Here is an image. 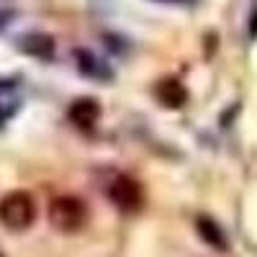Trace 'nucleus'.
<instances>
[{
    "instance_id": "1",
    "label": "nucleus",
    "mask_w": 257,
    "mask_h": 257,
    "mask_svg": "<svg viewBox=\"0 0 257 257\" xmlns=\"http://www.w3.org/2000/svg\"><path fill=\"white\" fill-rule=\"evenodd\" d=\"M36 219V201L26 190H11L0 198V224L11 231H24Z\"/></svg>"
},
{
    "instance_id": "2",
    "label": "nucleus",
    "mask_w": 257,
    "mask_h": 257,
    "mask_svg": "<svg viewBox=\"0 0 257 257\" xmlns=\"http://www.w3.org/2000/svg\"><path fill=\"white\" fill-rule=\"evenodd\" d=\"M49 224L62 234H75L88 224V206L77 196H59L49 203Z\"/></svg>"
},
{
    "instance_id": "3",
    "label": "nucleus",
    "mask_w": 257,
    "mask_h": 257,
    "mask_svg": "<svg viewBox=\"0 0 257 257\" xmlns=\"http://www.w3.org/2000/svg\"><path fill=\"white\" fill-rule=\"evenodd\" d=\"M105 193H108L111 203L118 208V211H137L144 201V193H142V185L128 178V175H116L108 188H105Z\"/></svg>"
},
{
    "instance_id": "4",
    "label": "nucleus",
    "mask_w": 257,
    "mask_h": 257,
    "mask_svg": "<svg viewBox=\"0 0 257 257\" xmlns=\"http://www.w3.org/2000/svg\"><path fill=\"white\" fill-rule=\"evenodd\" d=\"M100 118V103L95 98H77L70 105V121L80 128H90Z\"/></svg>"
},
{
    "instance_id": "5",
    "label": "nucleus",
    "mask_w": 257,
    "mask_h": 257,
    "mask_svg": "<svg viewBox=\"0 0 257 257\" xmlns=\"http://www.w3.org/2000/svg\"><path fill=\"white\" fill-rule=\"evenodd\" d=\"M155 95L162 105H167V108H180V105H185L188 100V90H185V85L175 77H165L157 82V88H155Z\"/></svg>"
},
{
    "instance_id": "6",
    "label": "nucleus",
    "mask_w": 257,
    "mask_h": 257,
    "mask_svg": "<svg viewBox=\"0 0 257 257\" xmlns=\"http://www.w3.org/2000/svg\"><path fill=\"white\" fill-rule=\"evenodd\" d=\"M18 49L39 59H49L54 54V41L47 34H26L18 39Z\"/></svg>"
},
{
    "instance_id": "7",
    "label": "nucleus",
    "mask_w": 257,
    "mask_h": 257,
    "mask_svg": "<svg viewBox=\"0 0 257 257\" xmlns=\"http://www.w3.org/2000/svg\"><path fill=\"white\" fill-rule=\"evenodd\" d=\"M75 59H77V70L82 75H88V77H111V70H108V64H105L103 59H98L93 52L88 49H75Z\"/></svg>"
},
{
    "instance_id": "8",
    "label": "nucleus",
    "mask_w": 257,
    "mask_h": 257,
    "mask_svg": "<svg viewBox=\"0 0 257 257\" xmlns=\"http://www.w3.org/2000/svg\"><path fill=\"white\" fill-rule=\"evenodd\" d=\"M196 229H198L201 239H203L206 244L216 247V249H226V237H224L221 226L213 221V219H208V216H198V219H196Z\"/></svg>"
},
{
    "instance_id": "9",
    "label": "nucleus",
    "mask_w": 257,
    "mask_h": 257,
    "mask_svg": "<svg viewBox=\"0 0 257 257\" xmlns=\"http://www.w3.org/2000/svg\"><path fill=\"white\" fill-rule=\"evenodd\" d=\"M155 3H183V0H155Z\"/></svg>"
},
{
    "instance_id": "10",
    "label": "nucleus",
    "mask_w": 257,
    "mask_h": 257,
    "mask_svg": "<svg viewBox=\"0 0 257 257\" xmlns=\"http://www.w3.org/2000/svg\"><path fill=\"white\" fill-rule=\"evenodd\" d=\"M0 257H3V252H0Z\"/></svg>"
}]
</instances>
